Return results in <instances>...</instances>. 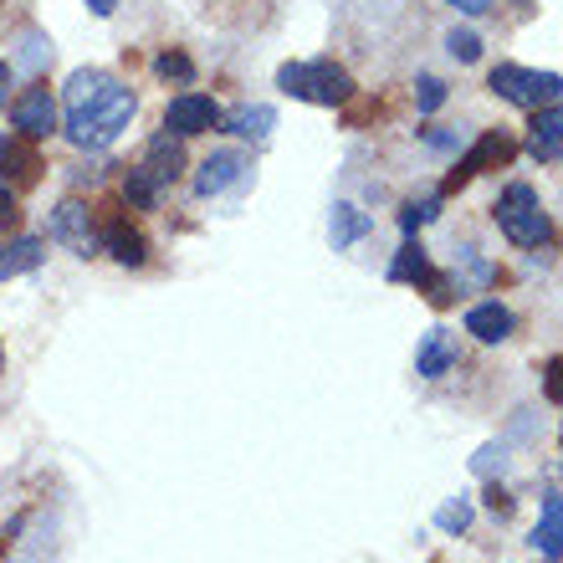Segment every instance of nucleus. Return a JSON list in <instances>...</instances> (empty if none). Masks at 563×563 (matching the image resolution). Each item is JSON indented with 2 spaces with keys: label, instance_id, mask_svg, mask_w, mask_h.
Returning <instances> with one entry per match:
<instances>
[{
  "label": "nucleus",
  "instance_id": "nucleus-10",
  "mask_svg": "<svg viewBox=\"0 0 563 563\" xmlns=\"http://www.w3.org/2000/svg\"><path fill=\"white\" fill-rule=\"evenodd\" d=\"M512 154H518V144H512V139H507L503 129H497V134H482V139L472 144V154H466V159H461L456 169L445 175V190H461L466 179H476L482 169H492V164H507Z\"/></svg>",
  "mask_w": 563,
  "mask_h": 563
},
{
  "label": "nucleus",
  "instance_id": "nucleus-24",
  "mask_svg": "<svg viewBox=\"0 0 563 563\" xmlns=\"http://www.w3.org/2000/svg\"><path fill=\"white\" fill-rule=\"evenodd\" d=\"M445 52L456 62H476L482 57V36H476V31H451V36H445Z\"/></svg>",
  "mask_w": 563,
  "mask_h": 563
},
{
  "label": "nucleus",
  "instance_id": "nucleus-7",
  "mask_svg": "<svg viewBox=\"0 0 563 563\" xmlns=\"http://www.w3.org/2000/svg\"><path fill=\"white\" fill-rule=\"evenodd\" d=\"M11 129L26 139H52L57 134V98L36 82V88H26L21 98L11 103Z\"/></svg>",
  "mask_w": 563,
  "mask_h": 563
},
{
  "label": "nucleus",
  "instance_id": "nucleus-28",
  "mask_svg": "<svg viewBox=\"0 0 563 563\" xmlns=\"http://www.w3.org/2000/svg\"><path fill=\"white\" fill-rule=\"evenodd\" d=\"M507 466V456H503V445H482V451H476V472L482 476H492V472H503Z\"/></svg>",
  "mask_w": 563,
  "mask_h": 563
},
{
  "label": "nucleus",
  "instance_id": "nucleus-13",
  "mask_svg": "<svg viewBox=\"0 0 563 563\" xmlns=\"http://www.w3.org/2000/svg\"><path fill=\"white\" fill-rule=\"evenodd\" d=\"M528 154L543 164L563 159V103L533 108V123H528Z\"/></svg>",
  "mask_w": 563,
  "mask_h": 563
},
{
  "label": "nucleus",
  "instance_id": "nucleus-23",
  "mask_svg": "<svg viewBox=\"0 0 563 563\" xmlns=\"http://www.w3.org/2000/svg\"><path fill=\"white\" fill-rule=\"evenodd\" d=\"M435 528H445V533H466L472 528V503H445L441 512H435Z\"/></svg>",
  "mask_w": 563,
  "mask_h": 563
},
{
  "label": "nucleus",
  "instance_id": "nucleus-11",
  "mask_svg": "<svg viewBox=\"0 0 563 563\" xmlns=\"http://www.w3.org/2000/svg\"><path fill=\"white\" fill-rule=\"evenodd\" d=\"M98 246H103L119 267H144V256H148L144 231L129 225V216H103V225H98Z\"/></svg>",
  "mask_w": 563,
  "mask_h": 563
},
{
  "label": "nucleus",
  "instance_id": "nucleus-17",
  "mask_svg": "<svg viewBox=\"0 0 563 563\" xmlns=\"http://www.w3.org/2000/svg\"><path fill=\"white\" fill-rule=\"evenodd\" d=\"M225 134H236V139H252V144H267V134L277 129V113H272L267 103H256V108H236L231 119H221Z\"/></svg>",
  "mask_w": 563,
  "mask_h": 563
},
{
  "label": "nucleus",
  "instance_id": "nucleus-6",
  "mask_svg": "<svg viewBox=\"0 0 563 563\" xmlns=\"http://www.w3.org/2000/svg\"><path fill=\"white\" fill-rule=\"evenodd\" d=\"M46 236L62 241V246H73L77 256H98L103 246H98V225H92V210L82 206V200H62L57 216H52V225H46Z\"/></svg>",
  "mask_w": 563,
  "mask_h": 563
},
{
  "label": "nucleus",
  "instance_id": "nucleus-19",
  "mask_svg": "<svg viewBox=\"0 0 563 563\" xmlns=\"http://www.w3.org/2000/svg\"><path fill=\"white\" fill-rule=\"evenodd\" d=\"M533 543H538L543 559H563V497H549V503H543V518H538Z\"/></svg>",
  "mask_w": 563,
  "mask_h": 563
},
{
  "label": "nucleus",
  "instance_id": "nucleus-1",
  "mask_svg": "<svg viewBox=\"0 0 563 563\" xmlns=\"http://www.w3.org/2000/svg\"><path fill=\"white\" fill-rule=\"evenodd\" d=\"M62 103H67V139L77 148H108L129 129L139 98L119 77L98 73V67H77L62 88Z\"/></svg>",
  "mask_w": 563,
  "mask_h": 563
},
{
  "label": "nucleus",
  "instance_id": "nucleus-22",
  "mask_svg": "<svg viewBox=\"0 0 563 563\" xmlns=\"http://www.w3.org/2000/svg\"><path fill=\"white\" fill-rule=\"evenodd\" d=\"M154 73H159L164 82H179V88H190V82H195V62L185 57V52H159V57H154Z\"/></svg>",
  "mask_w": 563,
  "mask_h": 563
},
{
  "label": "nucleus",
  "instance_id": "nucleus-33",
  "mask_svg": "<svg viewBox=\"0 0 563 563\" xmlns=\"http://www.w3.org/2000/svg\"><path fill=\"white\" fill-rule=\"evenodd\" d=\"M92 5V15H113V5H119V0H88Z\"/></svg>",
  "mask_w": 563,
  "mask_h": 563
},
{
  "label": "nucleus",
  "instance_id": "nucleus-26",
  "mask_svg": "<svg viewBox=\"0 0 563 563\" xmlns=\"http://www.w3.org/2000/svg\"><path fill=\"white\" fill-rule=\"evenodd\" d=\"M21 46H26V52H21V67H26V73H36L42 62H52V46H46L42 36H36V31H31V36H26Z\"/></svg>",
  "mask_w": 563,
  "mask_h": 563
},
{
  "label": "nucleus",
  "instance_id": "nucleus-34",
  "mask_svg": "<svg viewBox=\"0 0 563 563\" xmlns=\"http://www.w3.org/2000/svg\"><path fill=\"white\" fill-rule=\"evenodd\" d=\"M0 364H5V349H0Z\"/></svg>",
  "mask_w": 563,
  "mask_h": 563
},
{
  "label": "nucleus",
  "instance_id": "nucleus-21",
  "mask_svg": "<svg viewBox=\"0 0 563 563\" xmlns=\"http://www.w3.org/2000/svg\"><path fill=\"white\" fill-rule=\"evenodd\" d=\"M441 216V195H426V200H405V210H400V231L405 236H416L420 225H430Z\"/></svg>",
  "mask_w": 563,
  "mask_h": 563
},
{
  "label": "nucleus",
  "instance_id": "nucleus-29",
  "mask_svg": "<svg viewBox=\"0 0 563 563\" xmlns=\"http://www.w3.org/2000/svg\"><path fill=\"white\" fill-rule=\"evenodd\" d=\"M15 225H21V206L11 190H0V231H15Z\"/></svg>",
  "mask_w": 563,
  "mask_h": 563
},
{
  "label": "nucleus",
  "instance_id": "nucleus-20",
  "mask_svg": "<svg viewBox=\"0 0 563 563\" xmlns=\"http://www.w3.org/2000/svg\"><path fill=\"white\" fill-rule=\"evenodd\" d=\"M123 200H129V206L134 210H154L159 206V185H154V179L144 175V169H129V179H123Z\"/></svg>",
  "mask_w": 563,
  "mask_h": 563
},
{
  "label": "nucleus",
  "instance_id": "nucleus-14",
  "mask_svg": "<svg viewBox=\"0 0 563 563\" xmlns=\"http://www.w3.org/2000/svg\"><path fill=\"white\" fill-rule=\"evenodd\" d=\"M456 333L451 328H430L420 339V354H416V374L420 379H441V374L456 369Z\"/></svg>",
  "mask_w": 563,
  "mask_h": 563
},
{
  "label": "nucleus",
  "instance_id": "nucleus-15",
  "mask_svg": "<svg viewBox=\"0 0 563 563\" xmlns=\"http://www.w3.org/2000/svg\"><path fill=\"white\" fill-rule=\"evenodd\" d=\"M512 308H503V302H476L472 312H466V333L472 339H482V343H503V339H512Z\"/></svg>",
  "mask_w": 563,
  "mask_h": 563
},
{
  "label": "nucleus",
  "instance_id": "nucleus-2",
  "mask_svg": "<svg viewBox=\"0 0 563 563\" xmlns=\"http://www.w3.org/2000/svg\"><path fill=\"white\" fill-rule=\"evenodd\" d=\"M277 88L287 92V98H308V103H323V108H339L354 98V77L343 73L339 62H287L277 73Z\"/></svg>",
  "mask_w": 563,
  "mask_h": 563
},
{
  "label": "nucleus",
  "instance_id": "nucleus-5",
  "mask_svg": "<svg viewBox=\"0 0 563 563\" xmlns=\"http://www.w3.org/2000/svg\"><path fill=\"white\" fill-rule=\"evenodd\" d=\"M221 103L206 98V92H179L175 103L164 108V129L179 139H195V134H210V129H221Z\"/></svg>",
  "mask_w": 563,
  "mask_h": 563
},
{
  "label": "nucleus",
  "instance_id": "nucleus-16",
  "mask_svg": "<svg viewBox=\"0 0 563 563\" xmlns=\"http://www.w3.org/2000/svg\"><path fill=\"white\" fill-rule=\"evenodd\" d=\"M42 262H46V241H36V236L5 241V246H0V282L21 277V272H36Z\"/></svg>",
  "mask_w": 563,
  "mask_h": 563
},
{
  "label": "nucleus",
  "instance_id": "nucleus-27",
  "mask_svg": "<svg viewBox=\"0 0 563 563\" xmlns=\"http://www.w3.org/2000/svg\"><path fill=\"white\" fill-rule=\"evenodd\" d=\"M543 395H549L553 405H563V354L549 358V369H543Z\"/></svg>",
  "mask_w": 563,
  "mask_h": 563
},
{
  "label": "nucleus",
  "instance_id": "nucleus-18",
  "mask_svg": "<svg viewBox=\"0 0 563 563\" xmlns=\"http://www.w3.org/2000/svg\"><path fill=\"white\" fill-rule=\"evenodd\" d=\"M374 221L364 216L358 206H349V200H339L333 206V221H328V236H333V252H343V246H354L358 236H369Z\"/></svg>",
  "mask_w": 563,
  "mask_h": 563
},
{
  "label": "nucleus",
  "instance_id": "nucleus-8",
  "mask_svg": "<svg viewBox=\"0 0 563 563\" xmlns=\"http://www.w3.org/2000/svg\"><path fill=\"white\" fill-rule=\"evenodd\" d=\"M389 282H420V287L430 292V302H451V282L430 267V256H426L420 241H405L400 252H395V262H389Z\"/></svg>",
  "mask_w": 563,
  "mask_h": 563
},
{
  "label": "nucleus",
  "instance_id": "nucleus-30",
  "mask_svg": "<svg viewBox=\"0 0 563 563\" xmlns=\"http://www.w3.org/2000/svg\"><path fill=\"white\" fill-rule=\"evenodd\" d=\"M487 507H492V512H512V497H507L503 487H492L487 492Z\"/></svg>",
  "mask_w": 563,
  "mask_h": 563
},
{
  "label": "nucleus",
  "instance_id": "nucleus-31",
  "mask_svg": "<svg viewBox=\"0 0 563 563\" xmlns=\"http://www.w3.org/2000/svg\"><path fill=\"white\" fill-rule=\"evenodd\" d=\"M456 11H466V15H487L492 11V0H451Z\"/></svg>",
  "mask_w": 563,
  "mask_h": 563
},
{
  "label": "nucleus",
  "instance_id": "nucleus-32",
  "mask_svg": "<svg viewBox=\"0 0 563 563\" xmlns=\"http://www.w3.org/2000/svg\"><path fill=\"white\" fill-rule=\"evenodd\" d=\"M5 92H11V62H0V108H5Z\"/></svg>",
  "mask_w": 563,
  "mask_h": 563
},
{
  "label": "nucleus",
  "instance_id": "nucleus-9",
  "mask_svg": "<svg viewBox=\"0 0 563 563\" xmlns=\"http://www.w3.org/2000/svg\"><path fill=\"white\" fill-rule=\"evenodd\" d=\"M246 169H252V159H246L241 148H216V154H210V159H200V169H195V195H200V200L225 195L231 185H241V179H246Z\"/></svg>",
  "mask_w": 563,
  "mask_h": 563
},
{
  "label": "nucleus",
  "instance_id": "nucleus-3",
  "mask_svg": "<svg viewBox=\"0 0 563 563\" xmlns=\"http://www.w3.org/2000/svg\"><path fill=\"white\" fill-rule=\"evenodd\" d=\"M497 225H503V236L512 241V246H543V241L553 236L549 216H543V200H538L533 185H507L503 195H497Z\"/></svg>",
  "mask_w": 563,
  "mask_h": 563
},
{
  "label": "nucleus",
  "instance_id": "nucleus-4",
  "mask_svg": "<svg viewBox=\"0 0 563 563\" xmlns=\"http://www.w3.org/2000/svg\"><path fill=\"white\" fill-rule=\"evenodd\" d=\"M487 88L512 108H549L563 98V77L559 73H533V67H518V62H503L492 67Z\"/></svg>",
  "mask_w": 563,
  "mask_h": 563
},
{
  "label": "nucleus",
  "instance_id": "nucleus-25",
  "mask_svg": "<svg viewBox=\"0 0 563 563\" xmlns=\"http://www.w3.org/2000/svg\"><path fill=\"white\" fill-rule=\"evenodd\" d=\"M441 103H445V82L441 77H420L416 82V108L420 113H435Z\"/></svg>",
  "mask_w": 563,
  "mask_h": 563
},
{
  "label": "nucleus",
  "instance_id": "nucleus-12",
  "mask_svg": "<svg viewBox=\"0 0 563 563\" xmlns=\"http://www.w3.org/2000/svg\"><path fill=\"white\" fill-rule=\"evenodd\" d=\"M139 169H144L148 179H154V185H175L179 175H185V148H179V134L169 139V129H164V134H154L148 139V148H144V159H139Z\"/></svg>",
  "mask_w": 563,
  "mask_h": 563
}]
</instances>
